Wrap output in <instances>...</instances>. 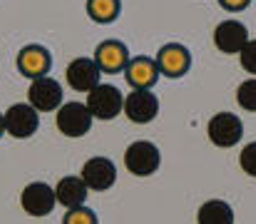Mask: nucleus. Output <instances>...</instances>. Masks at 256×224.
Here are the masks:
<instances>
[{
	"label": "nucleus",
	"mask_w": 256,
	"mask_h": 224,
	"mask_svg": "<svg viewBox=\"0 0 256 224\" xmlns=\"http://www.w3.org/2000/svg\"><path fill=\"white\" fill-rule=\"evenodd\" d=\"M120 10H122L120 0H87V15L102 25L114 23L120 18Z\"/></svg>",
	"instance_id": "nucleus-18"
},
{
	"label": "nucleus",
	"mask_w": 256,
	"mask_h": 224,
	"mask_svg": "<svg viewBox=\"0 0 256 224\" xmlns=\"http://www.w3.org/2000/svg\"><path fill=\"white\" fill-rule=\"evenodd\" d=\"M68 85L78 92H90L100 85V77H102V70L100 65L94 63V58H75L70 65H68Z\"/></svg>",
	"instance_id": "nucleus-12"
},
{
	"label": "nucleus",
	"mask_w": 256,
	"mask_h": 224,
	"mask_svg": "<svg viewBox=\"0 0 256 224\" xmlns=\"http://www.w3.org/2000/svg\"><path fill=\"white\" fill-rule=\"evenodd\" d=\"M249 30L242 20L236 18H229V20H222L214 30V45L219 53L224 55H239L244 50V45L249 43Z\"/></svg>",
	"instance_id": "nucleus-7"
},
{
	"label": "nucleus",
	"mask_w": 256,
	"mask_h": 224,
	"mask_svg": "<svg viewBox=\"0 0 256 224\" xmlns=\"http://www.w3.org/2000/svg\"><path fill=\"white\" fill-rule=\"evenodd\" d=\"M130 50L120 40H104L94 50V63L100 65L102 73H122L130 65Z\"/></svg>",
	"instance_id": "nucleus-14"
},
{
	"label": "nucleus",
	"mask_w": 256,
	"mask_h": 224,
	"mask_svg": "<svg viewBox=\"0 0 256 224\" xmlns=\"http://www.w3.org/2000/svg\"><path fill=\"white\" fill-rule=\"evenodd\" d=\"M239 164H242V169H244L249 177H256V142H249L246 147L242 149Z\"/></svg>",
	"instance_id": "nucleus-22"
},
{
	"label": "nucleus",
	"mask_w": 256,
	"mask_h": 224,
	"mask_svg": "<svg viewBox=\"0 0 256 224\" xmlns=\"http://www.w3.org/2000/svg\"><path fill=\"white\" fill-rule=\"evenodd\" d=\"M55 122H58V130L65 137H85L92 130L94 117H92L87 102H62Z\"/></svg>",
	"instance_id": "nucleus-2"
},
{
	"label": "nucleus",
	"mask_w": 256,
	"mask_h": 224,
	"mask_svg": "<svg viewBox=\"0 0 256 224\" xmlns=\"http://www.w3.org/2000/svg\"><path fill=\"white\" fill-rule=\"evenodd\" d=\"M28 102L38 110V112H55L62 107V85L45 75V77H38L30 82V90H28Z\"/></svg>",
	"instance_id": "nucleus-6"
},
{
	"label": "nucleus",
	"mask_w": 256,
	"mask_h": 224,
	"mask_svg": "<svg viewBox=\"0 0 256 224\" xmlns=\"http://www.w3.org/2000/svg\"><path fill=\"white\" fill-rule=\"evenodd\" d=\"M196 224H234V209L224 199H209L199 207Z\"/></svg>",
	"instance_id": "nucleus-17"
},
{
	"label": "nucleus",
	"mask_w": 256,
	"mask_h": 224,
	"mask_svg": "<svg viewBox=\"0 0 256 224\" xmlns=\"http://www.w3.org/2000/svg\"><path fill=\"white\" fill-rule=\"evenodd\" d=\"M249 3L252 0H219V5L226 10H244V8H249Z\"/></svg>",
	"instance_id": "nucleus-23"
},
{
	"label": "nucleus",
	"mask_w": 256,
	"mask_h": 224,
	"mask_svg": "<svg viewBox=\"0 0 256 224\" xmlns=\"http://www.w3.org/2000/svg\"><path fill=\"white\" fill-rule=\"evenodd\" d=\"M5 132V117H2V112H0V135Z\"/></svg>",
	"instance_id": "nucleus-24"
},
{
	"label": "nucleus",
	"mask_w": 256,
	"mask_h": 224,
	"mask_svg": "<svg viewBox=\"0 0 256 224\" xmlns=\"http://www.w3.org/2000/svg\"><path fill=\"white\" fill-rule=\"evenodd\" d=\"M50 68H52V55L45 45H25L18 53V70L30 80L45 77L50 73Z\"/></svg>",
	"instance_id": "nucleus-11"
},
{
	"label": "nucleus",
	"mask_w": 256,
	"mask_h": 224,
	"mask_svg": "<svg viewBox=\"0 0 256 224\" xmlns=\"http://www.w3.org/2000/svg\"><path fill=\"white\" fill-rule=\"evenodd\" d=\"M55 194H58V204H62L65 209H75L85 204L90 187L82 177H62L55 187Z\"/></svg>",
	"instance_id": "nucleus-16"
},
{
	"label": "nucleus",
	"mask_w": 256,
	"mask_h": 224,
	"mask_svg": "<svg viewBox=\"0 0 256 224\" xmlns=\"http://www.w3.org/2000/svg\"><path fill=\"white\" fill-rule=\"evenodd\" d=\"M206 135L209 140L222 149H229V147H236L244 137V125L242 120L234 115V112H216L209 125H206Z\"/></svg>",
	"instance_id": "nucleus-5"
},
{
	"label": "nucleus",
	"mask_w": 256,
	"mask_h": 224,
	"mask_svg": "<svg viewBox=\"0 0 256 224\" xmlns=\"http://www.w3.org/2000/svg\"><path fill=\"white\" fill-rule=\"evenodd\" d=\"M62 224H97V214L92 209H87L85 204L82 207H75L65 214Z\"/></svg>",
	"instance_id": "nucleus-20"
},
{
	"label": "nucleus",
	"mask_w": 256,
	"mask_h": 224,
	"mask_svg": "<svg viewBox=\"0 0 256 224\" xmlns=\"http://www.w3.org/2000/svg\"><path fill=\"white\" fill-rule=\"evenodd\" d=\"M124 75H127V82L134 90H152L162 73H160L157 60H152V58H132L130 65L124 68Z\"/></svg>",
	"instance_id": "nucleus-15"
},
{
	"label": "nucleus",
	"mask_w": 256,
	"mask_h": 224,
	"mask_svg": "<svg viewBox=\"0 0 256 224\" xmlns=\"http://www.w3.org/2000/svg\"><path fill=\"white\" fill-rule=\"evenodd\" d=\"M160 162H162L160 147L150 140H137L124 152V164L134 177H152L160 169Z\"/></svg>",
	"instance_id": "nucleus-3"
},
{
	"label": "nucleus",
	"mask_w": 256,
	"mask_h": 224,
	"mask_svg": "<svg viewBox=\"0 0 256 224\" xmlns=\"http://www.w3.org/2000/svg\"><path fill=\"white\" fill-rule=\"evenodd\" d=\"M85 184L94 192H107L114 182H117V167L110 157H92L82 164V174Z\"/></svg>",
	"instance_id": "nucleus-10"
},
{
	"label": "nucleus",
	"mask_w": 256,
	"mask_h": 224,
	"mask_svg": "<svg viewBox=\"0 0 256 224\" xmlns=\"http://www.w3.org/2000/svg\"><path fill=\"white\" fill-rule=\"evenodd\" d=\"M236 102L239 107H244L246 112H256V77L244 80L236 87Z\"/></svg>",
	"instance_id": "nucleus-19"
},
{
	"label": "nucleus",
	"mask_w": 256,
	"mask_h": 224,
	"mask_svg": "<svg viewBox=\"0 0 256 224\" xmlns=\"http://www.w3.org/2000/svg\"><path fill=\"white\" fill-rule=\"evenodd\" d=\"M20 204L30 217H48L58 204V194L45 182H30L20 194Z\"/></svg>",
	"instance_id": "nucleus-9"
},
{
	"label": "nucleus",
	"mask_w": 256,
	"mask_h": 224,
	"mask_svg": "<svg viewBox=\"0 0 256 224\" xmlns=\"http://www.w3.org/2000/svg\"><path fill=\"white\" fill-rule=\"evenodd\" d=\"M124 115L134 125H150L160 115V97L152 90H132L124 95Z\"/></svg>",
	"instance_id": "nucleus-8"
},
{
	"label": "nucleus",
	"mask_w": 256,
	"mask_h": 224,
	"mask_svg": "<svg viewBox=\"0 0 256 224\" xmlns=\"http://www.w3.org/2000/svg\"><path fill=\"white\" fill-rule=\"evenodd\" d=\"M87 107L97 120H114L120 112H124V95L120 92V87L100 82L87 92Z\"/></svg>",
	"instance_id": "nucleus-1"
},
{
	"label": "nucleus",
	"mask_w": 256,
	"mask_h": 224,
	"mask_svg": "<svg viewBox=\"0 0 256 224\" xmlns=\"http://www.w3.org/2000/svg\"><path fill=\"white\" fill-rule=\"evenodd\" d=\"M157 65H160V73L167 77H182L192 68V53L182 43H167L164 48H160Z\"/></svg>",
	"instance_id": "nucleus-13"
},
{
	"label": "nucleus",
	"mask_w": 256,
	"mask_h": 224,
	"mask_svg": "<svg viewBox=\"0 0 256 224\" xmlns=\"http://www.w3.org/2000/svg\"><path fill=\"white\" fill-rule=\"evenodd\" d=\"M239 60H242V68L256 77V38H252L244 45V50L239 53Z\"/></svg>",
	"instance_id": "nucleus-21"
},
{
	"label": "nucleus",
	"mask_w": 256,
	"mask_h": 224,
	"mask_svg": "<svg viewBox=\"0 0 256 224\" xmlns=\"http://www.w3.org/2000/svg\"><path fill=\"white\" fill-rule=\"evenodd\" d=\"M5 132L15 140H28L38 132L40 127V112L28 102H15L5 110Z\"/></svg>",
	"instance_id": "nucleus-4"
}]
</instances>
